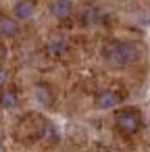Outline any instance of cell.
<instances>
[{"label": "cell", "mask_w": 150, "mask_h": 152, "mask_svg": "<svg viewBox=\"0 0 150 152\" xmlns=\"http://www.w3.org/2000/svg\"><path fill=\"white\" fill-rule=\"evenodd\" d=\"M106 56L113 65L125 67V65H131L140 58V48L133 42H117L106 50Z\"/></svg>", "instance_id": "6da1fadb"}, {"label": "cell", "mask_w": 150, "mask_h": 152, "mask_svg": "<svg viewBox=\"0 0 150 152\" xmlns=\"http://www.w3.org/2000/svg\"><path fill=\"white\" fill-rule=\"evenodd\" d=\"M117 125L123 133H135L142 127V117L135 108H123L117 113Z\"/></svg>", "instance_id": "7a4b0ae2"}, {"label": "cell", "mask_w": 150, "mask_h": 152, "mask_svg": "<svg viewBox=\"0 0 150 152\" xmlns=\"http://www.w3.org/2000/svg\"><path fill=\"white\" fill-rule=\"evenodd\" d=\"M34 13H36V2L34 0H19V2H15V7H13V15L17 19H21V21L31 19Z\"/></svg>", "instance_id": "3957f363"}, {"label": "cell", "mask_w": 150, "mask_h": 152, "mask_svg": "<svg viewBox=\"0 0 150 152\" xmlns=\"http://www.w3.org/2000/svg\"><path fill=\"white\" fill-rule=\"evenodd\" d=\"M50 11H52V15L56 19H67L73 13V4H71V0H54Z\"/></svg>", "instance_id": "277c9868"}, {"label": "cell", "mask_w": 150, "mask_h": 152, "mask_svg": "<svg viewBox=\"0 0 150 152\" xmlns=\"http://www.w3.org/2000/svg\"><path fill=\"white\" fill-rule=\"evenodd\" d=\"M119 94L115 92V90H104V92H100V96H98V106L100 108H113V106H117L119 104Z\"/></svg>", "instance_id": "5b68a950"}, {"label": "cell", "mask_w": 150, "mask_h": 152, "mask_svg": "<svg viewBox=\"0 0 150 152\" xmlns=\"http://www.w3.org/2000/svg\"><path fill=\"white\" fill-rule=\"evenodd\" d=\"M17 21L11 19V17H0V36H4V38H13L17 34Z\"/></svg>", "instance_id": "8992f818"}, {"label": "cell", "mask_w": 150, "mask_h": 152, "mask_svg": "<svg viewBox=\"0 0 150 152\" xmlns=\"http://www.w3.org/2000/svg\"><path fill=\"white\" fill-rule=\"evenodd\" d=\"M67 48H69V44H67L65 38H56V40H52V42L48 44V52H50L52 56H63V54L67 52Z\"/></svg>", "instance_id": "52a82bcc"}, {"label": "cell", "mask_w": 150, "mask_h": 152, "mask_svg": "<svg viewBox=\"0 0 150 152\" xmlns=\"http://www.w3.org/2000/svg\"><path fill=\"white\" fill-rule=\"evenodd\" d=\"M36 100H38L40 104L48 106V104L52 102V94H50V90H48L46 86H38V88H36Z\"/></svg>", "instance_id": "ba28073f"}, {"label": "cell", "mask_w": 150, "mask_h": 152, "mask_svg": "<svg viewBox=\"0 0 150 152\" xmlns=\"http://www.w3.org/2000/svg\"><path fill=\"white\" fill-rule=\"evenodd\" d=\"M0 106L2 108H15L17 106V94L15 92H2V96H0Z\"/></svg>", "instance_id": "9c48e42d"}, {"label": "cell", "mask_w": 150, "mask_h": 152, "mask_svg": "<svg viewBox=\"0 0 150 152\" xmlns=\"http://www.w3.org/2000/svg\"><path fill=\"white\" fill-rule=\"evenodd\" d=\"M100 11L98 9H88L86 11V15H83V19H86V23L88 25H96V23H100Z\"/></svg>", "instance_id": "30bf717a"}, {"label": "cell", "mask_w": 150, "mask_h": 152, "mask_svg": "<svg viewBox=\"0 0 150 152\" xmlns=\"http://www.w3.org/2000/svg\"><path fill=\"white\" fill-rule=\"evenodd\" d=\"M7 79H9V75H7V71H4V69H0V88H2V86L7 83Z\"/></svg>", "instance_id": "8fae6325"}, {"label": "cell", "mask_w": 150, "mask_h": 152, "mask_svg": "<svg viewBox=\"0 0 150 152\" xmlns=\"http://www.w3.org/2000/svg\"><path fill=\"white\" fill-rule=\"evenodd\" d=\"M0 152H7V148H4L2 144H0Z\"/></svg>", "instance_id": "7c38bea8"}, {"label": "cell", "mask_w": 150, "mask_h": 152, "mask_svg": "<svg viewBox=\"0 0 150 152\" xmlns=\"http://www.w3.org/2000/svg\"><path fill=\"white\" fill-rule=\"evenodd\" d=\"M108 152H119V150H108Z\"/></svg>", "instance_id": "4fadbf2b"}]
</instances>
